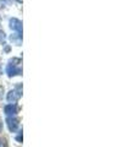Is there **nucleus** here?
<instances>
[]
</instances>
